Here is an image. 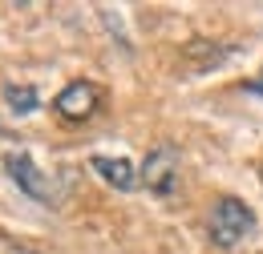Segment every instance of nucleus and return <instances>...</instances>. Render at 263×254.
I'll use <instances>...</instances> for the list:
<instances>
[{
  "label": "nucleus",
  "instance_id": "nucleus-7",
  "mask_svg": "<svg viewBox=\"0 0 263 254\" xmlns=\"http://www.w3.org/2000/svg\"><path fill=\"white\" fill-rule=\"evenodd\" d=\"M0 254H41V250L29 246L25 238H16V234H4V230H0Z\"/></svg>",
  "mask_w": 263,
  "mask_h": 254
},
{
  "label": "nucleus",
  "instance_id": "nucleus-5",
  "mask_svg": "<svg viewBox=\"0 0 263 254\" xmlns=\"http://www.w3.org/2000/svg\"><path fill=\"white\" fill-rule=\"evenodd\" d=\"M89 170H98L101 182H105V186H114V190H134V186L142 182L126 158H105V154H93V158H89Z\"/></svg>",
  "mask_w": 263,
  "mask_h": 254
},
{
  "label": "nucleus",
  "instance_id": "nucleus-2",
  "mask_svg": "<svg viewBox=\"0 0 263 254\" xmlns=\"http://www.w3.org/2000/svg\"><path fill=\"white\" fill-rule=\"evenodd\" d=\"M178 170H182V158H178V150L174 145H154L146 161H142V170H138V178L146 182V190L158 194V198H170L174 186H178Z\"/></svg>",
  "mask_w": 263,
  "mask_h": 254
},
{
  "label": "nucleus",
  "instance_id": "nucleus-3",
  "mask_svg": "<svg viewBox=\"0 0 263 254\" xmlns=\"http://www.w3.org/2000/svg\"><path fill=\"white\" fill-rule=\"evenodd\" d=\"M4 174L16 182V190H25L36 202H53V182L49 174L36 170V161L29 158V150H8L4 154Z\"/></svg>",
  "mask_w": 263,
  "mask_h": 254
},
{
  "label": "nucleus",
  "instance_id": "nucleus-1",
  "mask_svg": "<svg viewBox=\"0 0 263 254\" xmlns=\"http://www.w3.org/2000/svg\"><path fill=\"white\" fill-rule=\"evenodd\" d=\"M206 234L219 250H235L239 242L255 234V210L243 198H215L206 214Z\"/></svg>",
  "mask_w": 263,
  "mask_h": 254
},
{
  "label": "nucleus",
  "instance_id": "nucleus-6",
  "mask_svg": "<svg viewBox=\"0 0 263 254\" xmlns=\"http://www.w3.org/2000/svg\"><path fill=\"white\" fill-rule=\"evenodd\" d=\"M0 97H4V105H8L16 117H29V113L41 109V93H36L33 85H12V81H8V85L0 89Z\"/></svg>",
  "mask_w": 263,
  "mask_h": 254
},
{
  "label": "nucleus",
  "instance_id": "nucleus-8",
  "mask_svg": "<svg viewBox=\"0 0 263 254\" xmlns=\"http://www.w3.org/2000/svg\"><path fill=\"white\" fill-rule=\"evenodd\" d=\"M247 93L263 97V69H259V77H255V81H247Z\"/></svg>",
  "mask_w": 263,
  "mask_h": 254
},
{
  "label": "nucleus",
  "instance_id": "nucleus-4",
  "mask_svg": "<svg viewBox=\"0 0 263 254\" xmlns=\"http://www.w3.org/2000/svg\"><path fill=\"white\" fill-rule=\"evenodd\" d=\"M98 101H101V89L93 85V81H69L65 89L57 93L53 109H57L65 121H85V117H93Z\"/></svg>",
  "mask_w": 263,
  "mask_h": 254
},
{
  "label": "nucleus",
  "instance_id": "nucleus-9",
  "mask_svg": "<svg viewBox=\"0 0 263 254\" xmlns=\"http://www.w3.org/2000/svg\"><path fill=\"white\" fill-rule=\"evenodd\" d=\"M259 178H263V174H259Z\"/></svg>",
  "mask_w": 263,
  "mask_h": 254
}]
</instances>
